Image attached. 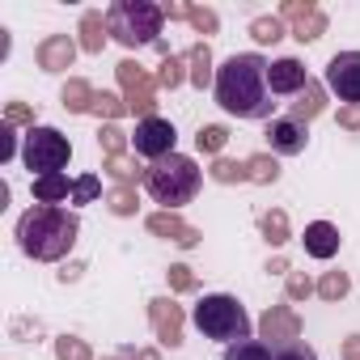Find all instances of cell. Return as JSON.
Here are the masks:
<instances>
[{
  "label": "cell",
  "instance_id": "obj_1",
  "mask_svg": "<svg viewBox=\"0 0 360 360\" xmlns=\"http://www.w3.org/2000/svg\"><path fill=\"white\" fill-rule=\"evenodd\" d=\"M271 64L259 56V51H242V56H229L221 68H217V106L233 119H276V94H271V81H267Z\"/></svg>",
  "mask_w": 360,
  "mask_h": 360
},
{
  "label": "cell",
  "instance_id": "obj_2",
  "mask_svg": "<svg viewBox=\"0 0 360 360\" xmlns=\"http://www.w3.org/2000/svg\"><path fill=\"white\" fill-rule=\"evenodd\" d=\"M77 233H81L77 212H64V208H56V204H34V208L22 212V221H18V246H22V255H30V259H39V263L64 259V255L77 246Z\"/></svg>",
  "mask_w": 360,
  "mask_h": 360
},
{
  "label": "cell",
  "instance_id": "obj_3",
  "mask_svg": "<svg viewBox=\"0 0 360 360\" xmlns=\"http://www.w3.org/2000/svg\"><path fill=\"white\" fill-rule=\"evenodd\" d=\"M200 183H204V169L191 161V157H183V153H174V157H165V161H153V169L144 174V187H148V195L161 204V208H183V204H191L195 195H200Z\"/></svg>",
  "mask_w": 360,
  "mask_h": 360
},
{
  "label": "cell",
  "instance_id": "obj_4",
  "mask_svg": "<svg viewBox=\"0 0 360 360\" xmlns=\"http://www.w3.org/2000/svg\"><path fill=\"white\" fill-rule=\"evenodd\" d=\"M191 318H195V326H200L208 339H217V343H225V347L250 339V314H246L242 301L229 297V292H208V297H200L195 309H191Z\"/></svg>",
  "mask_w": 360,
  "mask_h": 360
},
{
  "label": "cell",
  "instance_id": "obj_5",
  "mask_svg": "<svg viewBox=\"0 0 360 360\" xmlns=\"http://www.w3.org/2000/svg\"><path fill=\"white\" fill-rule=\"evenodd\" d=\"M161 22H165V9L153 5V0H119V5H110V13H106V30L115 34V43H123L131 51L157 43Z\"/></svg>",
  "mask_w": 360,
  "mask_h": 360
},
{
  "label": "cell",
  "instance_id": "obj_6",
  "mask_svg": "<svg viewBox=\"0 0 360 360\" xmlns=\"http://www.w3.org/2000/svg\"><path fill=\"white\" fill-rule=\"evenodd\" d=\"M68 157H72V144H68V136H64V131H56V127H30V131H26L22 161H26V169H30L34 178L64 174Z\"/></svg>",
  "mask_w": 360,
  "mask_h": 360
},
{
  "label": "cell",
  "instance_id": "obj_7",
  "mask_svg": "<svg viewBox=\"0 0 360 360\" xmlns=\"http://www.w3.org/2000/svg\"><path fill=\"white\" fill-rule=\"evenodd\" d=\"M127 140H131L136 157L165 161V157H174V140H178V131H174V123H169V119L148 115V119H140V123H136V131H131Z\"/></svg>",
  "mask_w": 360,
  "mask_h": 360
},
{
  "label": "cell",
  "instance_id": "obj_8",
  "mask_svg": "<svg viewBox=\"0 0 360 360\" xmlns=\"http://www.w3.org/2000/svg\"><path fill=\"white\" fill-rule=\"evenodd\" d=\"M326 89L347 102V106H360V51H339L330 56L326 64Z\"/></svg>",
  "mask_w": 360,
  "mask_h": 360
},
{
  "label": "cell",
  "instance_id": "obj_9",
  "mask_svg": "<svg viewBox=\"0 0 360 360\" xmlns=\"http://www.w3.org/2000/svg\"><path fill=\"white\" fill-rule=\"evenodd\" d=\"M305 140H309V131H305V123L292 119V115L267 123V144H271V153H280V157H297V153H305Z\"/></svg>",
  "mask_w": 360,
  "mask_h": 360
},
{
  "label": "cell",
  "instance_id": "obj_10",
  "mask_svg": "<svg viewBox=\"0 0 360 360\" xmlns=\"http://www.w3.org/2000/svg\"><path fill=\"white\" fill-rule=\"evenodd\" d=\"M119 81L127 89V110H140L148 119V110H153V85H148V77L127 60V64H119Z\"/></svg>",
  "mask_w": 360,
  "mask_h": 360
},
{
  "label": "cell",
  "instance_id": "obj_11",
  "mask_svg": "<svg viewBox=\"0 0 360 360\" xmlns=\"http://www.w3.org/2000/svg\"><path fill=\"white\" fill-rule=\"evenodd\" d=\"M72 60H77V43L68 34H51L39 43V68L43 72H64V68H72Z\"/></svg>",
  "mask_w": 360,
  "mask_h": 360
},
{
  "label": "cell",
  "instance_id": "obj_12",
  "mask_svg": "<svg viewBox=\"0 0 360 360\" xmlns=\"http://www.w3.org/2000/svg\"><path fill=\"white\" fill-rule=\"evenodd\" d=\"M267 81H271V94H276V98H280V94H301V89L309 85L305 64H301V60H292V56L276 60V64H271V72H267Z\"/></svg>",
  "mask_w": 360,
  "mask_h": 360
},
{
  "label": "cell",
  "instance_id": "obj_13",
  "mask_svg": "<svg viewBox=\"0 0 360 360\" xmlns=\"http://www.w3.org/2000/svg\"><path fill=\"white\" fill-rule=\"evenodd\" d=\"M301 242H305V255H309V259H335V255H339V229H335L330 221L305 225Z\"/></svg>",
  "mask_w": 360,
  "mask_h": 360
},
{
  "label": "cell",
  "instance_id": "obj_14",
  "mask_svg": "<svg viewBox=\"0 0 360 360\" xmlns=\"http://www.w3.org/2000/svg\"><path fill=\"white\" fill-rule=\"evenodd\" d=\"M153 326H157V335H161V343L165 347H178L183 343V309H178L174 301H153Z\"/></svg>",
  "mask_w": 360,
  "mask_h": 360
},
{
  "label": "cell",
  "instance_id": "obj_15",
  "mask_svg": "<svg viewBox=\"0 0 360 360\" xmlns=\"http://www.w3.org/2000/svg\"><path fill=\"white\" fill-rule=\"evenodd\" d=\"M263 335H267V339H276V343L297 339V314H292V309H284V305H271V309L263 314ZM276 343H267V347H276Z\"/></svg>",
  "mask_w": 360,
  "mask_h": 360
},
{
  "label": "cell",
  "instance_id": "obj_16",
  "mask_svg": "<svg viewBox=\"0 0 360 360\" xmlns=\"http://www.w3.org/2000/svg\"><path fill=\"white\" fill-rule=\"evenodd\" d=\"M148 229L161 233V238H169V242H178V246H195V242H200V233H195L191 225H183L174 212H157V217H148Z\"/></svg>",
  "mask_w": 360,
  "mask_h": 360
},
{
  "label": "cell",
  "instance_id": "obj_17",
  "mask_svg": "<svg viewBox=\"0 0 360 360\" xmlns=\"http://www.w3.org/2000/svg\"><path fill=\"white\" fill-rule=\"evenodd\" d=\"M284 18H297V34L292 39H301V43H314L326 30V18L314 5H284Z\"/></svg>",
  "mask_w": 360,
  "mask_h": 360
},
{
  "label": "cell",
  "instance_id": "obj_18",
  "mask_svg": "<svg viewBox=\"0 0 360 360\" xmlns=\"http://www.w3.org/2000/svg\"><path fill=\"white\" fill-rule=\"evenodd\" d=\"M34 200H39V204H60V200H72V183H68L64 174L34 178Z\"/></svg>",
  "mask_w": 360,
  "mask_h": 360
},
{
  "label": "cell",
  "instance_id": "obj_19",
  "mask_svg": "<svg viewBox=\"0 0 360 360\" xmlns=\"http://www.w3.org/2000/svg\"><path fill=\"white\" fill-rule=\"evenodd\" d=\"M318 110H322V85H314V81H309V85H305V89L297 94V102H292V119L309 123V119H314Z\"/></svg>",
  "mask_w": 360,
  "mask_h": 360
},
{
  "label": "cell",
  "instance_id": "obj_20",
  "mask_svg": "<svg viewBox=\"0 0 360 360\" xmlns=\"http://www.w3.org/2000/svg\"><path fill=\"white\" fill-rule=\"evenodd\" d=\"M225 360H271V347L259 343V339H242V343L225 347Z\"/></svg>",
  "mask_w": 360,
  "mask_h": 360
},
{
  "label": "cell",
  "instance_id": "obj_21",
  "mask_svg": "<svg viewBox=\"0 0 360 360\" xmlns=\"http://www.w3.org/2000/svg\"><path fill=\"white\" fill-rule=\"evenodd\" d=\"M81 30H85V43H81V47H85V51H94V56H98V51H102V43H106V34H110V30H106V26H102V18H98V13H85V22H81Z\"/></svg>",
  "mask_w": 360,
  "mask_h": 360
},
{
  "label": "cell",
  "instance_id": "obj_22",
  "mask_svg": "<svg viewBox=\"0 0 360 360\" xmlns=\"http://www.w3.org/2000/svg\"><path fill=\"white\" fill-rule=\"evenodd\" d=\"M94 98H98V94H94L85 81H68V85H64V106H68V110H89Z\"/></svg>",
  "mask_w": 360,
  "mask_h": 360
},
{
  "label": "cell",
  "instance_id": "obj_23",
  "mask_svg": "<svg viewBox=\"0 0 360 360\" xmlns=\"http://www.w3.org/2000/svg\"><path fill=\"white\" fill-rule=\"evenodd\" d=\"M250 34H255V43H280L284 39V22L280 18H255Z\"/></svg>",
  "mask_w": 360,
  "mask_h": 360
},
{
  "label": "cell",
  "instance_id": "obj_24",
  "mask_svg": "<svg viewBox=\"0 0 360 360\" xmlns=\"http://www.w3.org/2000/svg\"><path fill=\"white\" fill-rule=\"evenodd\" d=\"M191 64H195V68H191V81L204 89V85L212 81V51H208L204 43H200V47H191Z\"/></svg>",
  "mask_w": 360,
  "mask_h": 360
},
{
  "label": "cell",
  "instance_id": "obj_25",
  "mask_svg": "<svg viewBox=\"0 0 360 360\" xmlns=\"http://www.w3.org/2000/svg\"><path fill=\"white\" fill-rule=\"evenodd\" d=\"M225 140H229V131H225V127H217V123H208V127H200V131H195V148H200V153H221V148H225Z\"/></svg>",
  "mask_w": 360,
  "mask_h": 360
},
{
  "label": "cell",
  "instance_id": "obj_26",
  "mask_svg": "<svg viewBox=\"0 0 360 360\" xmlns=\"http://www.w3.org/2000/svg\"><path fill=\"white\" fill-rule=\"evenodd\" d=\"M259 229H263V238H267L271 246L288 242V217H284V212H267V217L259 221Z\"/></svg>",
  "mask_w": 360,
  "mask_h": 360
},
{
  "label": "cell",
  "instance_id": "obj_27",
  "mask_svg": "<svg viewBox=\"0 0 360 360\" xmlns=\"http://www.w3.org/2000/svg\"><path fill=\"white\" fill-rule=\"evenodd\" d=\"M271 360H318V352L301 339H288V343H276L271 347Z\"/></svg>",
  "mask_w": 360,
  "mask_h": 360
},
{
  "label": "cell",
  "instance_id": "obj_28",
  "mask_svg": "<svg viewBox=\"0 0 360 360\" xmlns=\"http://www.w3.org/2000/svg\"><path fill=\"white\" fill-rule=\"evenodd\" d=\"M102 195V178H94V174H85V178H77L72 183V204L81 208V204H94Z\"/></svg>",
  "mask_w": 360,
  "mask_h": 360
},
{
  "label": "cell",
  "instance_id": "obj_29",
  "mask_svg": "<svg viewBox=\"0 0 360 360\" xmlns=\"http://www.w3.org/2000/svg\"><path fill=\"white\" fill-rule=\"evenodd\" d=\"M56 356H60V360H94V352H89L81 339H72V335L56 339Z\"/></svg>",
  "mask_w": 360,
  "mask_h": 360
},
{
  "label": "cell",
  "instance_id": "obj_30",
  "mask_svg": "<svg viewBox=\"0 0 360 360\" xmlns=\"http://www.w3.org/2000/svg\"><path fill=\"white\" fill-rule=\"evenodd\" d=\"M246 169H250L255 183H276V178H280V165H276L271 157H250V161H246Z\"/></svg>",
  "mask_w": 360,
  "mask_h": 360
},
{
  "label": "cell",
  "instance_id": "obj_31",
  "mask_svg": "<svg viewBox=\"0 0 360 360\" xmlns=\"http://www.w3.org/2000/svg\"><path fill=\"white\" fill-rule=\"evenodd\" d=\"M212 178H217V183H242V178H250V169L246 165H238V161H217L212 165Z\"/></svg>",
  "mask_w": 360,
  "mask_h": 360
},
{
  "label": "cell",
  "instance_id": "obj_32",
  "mask_svg": "<svg viewBox=\"0 0 360 360\" xmlns=\"http://www.w3.org/2000/svg\"><path fill=\"white\" fill-rule=\"evenodd\" d=\"M347 288H352V280H347L343 271H330V276L318 284V292H322L326 301H339V297H347Z\"/></svg>",
  "mask_w": 360,
  "mask_h": 360
},
{
  "label": "cell",
  "instance_id": "obj_33",
  "mask_svg": "<svg viewBox=\"0 0 360 360\" xmlns=\"http://www.w3.org/2000/svg\"><path fill=\"white\" fill-rule=\"evenodd\" d=\"M178 81H183V60H178V56H165V64H161V77H157V85L174 89Z\"/></svg>",
  "mask_w": 360,
  "mask_h": 360
},
{
  "label": "cell",
  "instance_id": "obj_34",
  "mask_svg": "<svg viewBox=\"0 0 360 360\" xmlns=\"http://www.w3.org/2000/svg\"><path fill=\"white\" fill-rule=\"evenodd\" d=\"M187 18H191L195 30H208V34L217 30V13H212V9H187Z\"/></svg>",
  "mask_w": 360,
  "mask_h": 360
},
{
  "label": "cell",
  "instance_id": "obj_35",
  "mask_svg": "<svg viewBox=\"0 0 360 360\" xmlns=\"http://www.w3.org/2000/svg\"><path fill=\"white\" fill-rule=\"evenodd\" d=\"M94 110H98V115H110V119H115V115H123V102H119L115 94H98V98H94Z\"/></svg>",
  "mask_w": 360,
  "mask_h": 360
},
{
  "label": "cell",
  "instance_id": "obj_36",
  "mask_svg": "<svg viewBox=\"0 0 360 360\" xmlns=\"http://www.w3.org/2000/svg\"><path fill=\"white\" fill-rule=\"evenodd\" d=\"M309 292H314V284H309L301 271H292V276H288V297H292V301H305Z\"/></svg>",
  "mask_w": 360,
  "mask_h": 360
},
{
  "label": "cell",
  "instance_id": "obj_37",
  "mask_svg": "<svg viewBox=\"0 0 360 360\" xmlns=\"http://www.w3.org/2000/svg\"><path fill=\"white\" fill-rule=\"evenodd\" d=\"M110 212H119V217H127V212H136V204H131V191H127V187L110 195Z\"/></svg>",
  "mask_w": 360,
  "mask_h": 360
},
{
  "label": "cell",
  "instance_id": "obj_38",
  "mask_svg": "<svg viewBox=\"0 0 360 360\" xmlns=\"http://www.w3.org/2000/svg\"><path fill=\"white\" fill-rule=\"evenodd\" d=\"M0 136H5V140H0V161H9L13 148H18V136H13V123L9 119H5V131H0Z\"/></svg>",
  "mask_w": 360,
  "mask_h": 360
},
{
  "label": "cell",
  "instance_id": "obj_39",
  "mask_svg": "<svg viewBox=\"0 0 360 360\" xmlns=\"http://www.w3.org/2000/svg\"><path fill=\"white\" fill-rule=\"evenodd\" d=\"M119 144H123V131H119V127H106V131H102V148H106V157H119Z\"/></svg>",
  "mask_w": 360,
  "mask_h": 360
},
{
  "label": "cell",
  "instance_id": "obj_40",
  "mask_svg": "<svg viewBox=\"0 0 360 360\" xmlns=\"http://www.w3.org/2000/svg\"><path fill=\"white\" fill-rule=\"evenodd\" d=\"M169 284H174V288H183V292H187V288H195V276H191L187 267H169Z\"/></svg>",
  "mask_w": 360,
  "mask_h": 360
},
{
  "label": "cell",
  "instance_id": "obj_41",
  "mask_svg": "<svg viewBox=\"0 0 360 360\" xmlns=\"http://www.w3.org/2000/svg\"><path fill=\"white\" fill-rule=\"evenodd\" d=\"M110 165H115V174L123 178V183H131V178H140V174H131V165H127L123 157H110Z\"/></svg>",
  "mask_w": 360,
  "mask_h": 360
},
{
  "label": "cell",
  "instance_id": "obj_42",
  "mask_svg": "<svg viewBox=\"0 0 360 360\" xmlns=\"http://www.w3.org/2000/svg\"><path fill=\"white\" fill-rule=\"evenodd\" d=\"M339 123H343V127H360V106H347V110L339 115Z\"/></svg>",
  "mask_w": 360,
  "mask_h": 360
},
{
  "label": "cell",
  "instance_id": "obj_43",
  "mask_svg": "<svg viewBox=\"0 0 360 360\" xmlns=\"http://www.w3.org/2000/svg\"><path fill=\"white\" fill-rule=\"evenodd\" d=\"M343 356H347V360H360V339H347V347H343Z\"/></svg>",
  "mask_w": 360,
  "mask_h": 360
},
{
  "label": "cell",
  "instance_id": "obj_44",
  "mask_svg": "<svg viewBox=\"0 0 360 360\" xmlns=\"http://www.w3.org/2000/svg\"><path fill=\"white\" fill-rule=\"evenodd\" d=\"M127 360H157V352H123Z\"/></svg>",
  "mask_w": 360,
  "mask_h": 360
}]
</instances>
